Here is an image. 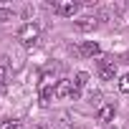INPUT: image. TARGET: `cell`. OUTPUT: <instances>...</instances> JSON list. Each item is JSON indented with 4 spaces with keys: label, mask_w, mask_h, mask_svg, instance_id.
<instances>
[{
    "label": "cell",
    "mask_w": 129,
    "mask_h": 129,
    "mask_svg": "<svg viewBox=\"0 0 129 129\" xmlns=\"http://www.w3.org/2000/svg\"><path fill=\"white\" fill-rule=\"evenodd\" d=\"M56 79H53V74L51 71H43L41 74V84H38V94H41V104L43 106H48L53 99H56Z\"/></svg>",
    "instance_id": "obj_1"
},
{
    "label": "cell",
    "mask_w": 129,
    "mask_h": 129,
    "mask_svg": "<svg viewBox=\"0 0 129 129\" xmlns=\"http://www.w3.org/2000/svg\"><path fill=\"white\" fill-rule=\"evenodd\" d=\"M38 38H41V25H38V23H25V25H20V30H18L20 46L33 48V46L38 43Z\"/></svg>",
    "instance_id": "obj_2"
},
{
    "label": "cell",
    "mask_w": 129,
    "mask_h": 129,
    "mask_svg": "<svg viewBox=\"0 0 129 129\" xmlns=\"http://www.w3.org/2000/svg\"><path fill=\"white\" fill-rule=\"evenodd\" d=\"M96 71H99V76H101L104 81H114V76H116V61H114L111 56H101Z\"/></svg>",
    "instance_id": "obj_3"
},
{
    "label": "cell",
    "mask_w": 129,
    "mask_h": 129,
    "mask_svg": "<svg viewBox=\"0 0 129 129\" xmlns=\"http://www.w3.org/2000/svg\"><path fill=\"white\" fill-rule=\"evenodd\" d=\"M56 99H76L74 79H58V84H56Z\"/></svg>",
    "instance_id": "obj_4"
},
{
    "label": "cell",
    "mask_w": 129,
    "mask_h": 129,
    "mask_svg": "<svg viewBox=\"0 0 129 129\" xmlns=\"http://www.w3.org/2000/svg\"><path fill=\"white\" fill-rule=\"evenodd\" d=\"M53 10H56L58 15H63V18H71V15L79 10V3H74V0H61V3L53 5Z\"/></svg>",
    "instance_id": "obj_5"
},
{
    "label": "cell",
    "mask_w": 129,
    "mask_h": 129,
    "mask_svg": "<svg viewBox=\"0 0 129 129\" xmlns=\"http://www.w3.org/2000/svg\"><path fill=\"white\" fill-rule=\"evenodd\" d=\"M99 53H101V48H99L96 41H84V43L79 46V56H84V58H94V56H99Z\"/></svg>",
    "instance_id": "obj_6"
},
{
    "label": "cell",
    "mask_w": 129,
    "mask_h": 129,
    "mask_svg": "<svg viewBox=\"0 0 129 129\" xmlns=\"http://www.w3.org/2000/svg\"><path fill=\"white\" fill-rule=\"evenodd\" d=\"M114 114H116V106H114V104H101L99 111H96V119H99L101 124H109V121L114 119Z\"/></svg>",
    "instance_id": "obj_7"
},
{
    "label": "cell",
    "mask_w": 129,
    "mask_h": 129,
    "mask_svg": "<svg viewBox=\"0 0 129 129\" xmlns=\"http://www.w3.org/2000/svg\"><path fill=\"white\" fill-rule=\"evenodd\" d=\"M99 23H96V18H91V15H86V18H81V20H76V28L81 30V33H89V30H94Z\"/></svg>",
    "instance_id": "obj_8"
},
{
    "label": "cell",
    "mask_w": 129,
    "mask_h": 129,
    "mask_svg": "<svg viewBox=\"0 0 129 129\" xmlns=\"http://www.w3.org/2000/svg\"><path fill=\"white\" fill-rule=\"evenodd\" d=\"M86 84H89V74H86V71H79V74L74 76V89H76V99L81 96V89H84Z\"/></svg>",
    "instance_id": "obj_9"
},
{
    "label": "cell",
    "mask_w": 129,
    "mask_h": 129,
    "mask_svg": "<svg viewBox=\"0 0 129 129\" xmlns=\"http://www.w3.org/2000/svg\"><path fill=\"white\" fill-rule=\"evenodd\" d=\"M0 129H23V121L20 119H3L0 121Z\"/></svg>",
    "instance_id": "obj_10"
},
{
    "label": "cell",
    "mask_w": 129,
    "mask_h": 129,
    "mask_svg": "<svg viewBox=\"0 0 129 129\" xmlns=\"http://www.w3.org/2000/svg\"><path fill=\"white\" fill-rule=\"evenodd\" d=\"M116 86H119V91H121V94H129V74H124V76H119V81H116Z\"/></svg>",
    "instance_id": "obj_11"
},
{
    "label": "cell",
    "mask_w": 129,
    "mask_h": 129,
    "mask_svg": "<svg viewBox=\"0 0 129 129\" xmlns=\"http://www.w3.org/2000/svg\"><path fill=\"white\" fill-rule=\"evenodd\" d=\"M0 20H13V8L0 5Z\"/></svg>",
    "instance_id": "obj_12"
},
{
    "label": "cell",
    "mask_w": 129,
    "mask_h": 129,
    "mask_svg": "<svg viewBox=\"0 0 129 129\" xmlns=\"http://www.w3.org/2000/svg\"><path fill=\"white\" fill-rule=\"evenodd\" d=\"M5 76H8V66H5V63H0V81H5Z\"/></svg>",
    "instance_id": "obj_13"
}]
</instances>
